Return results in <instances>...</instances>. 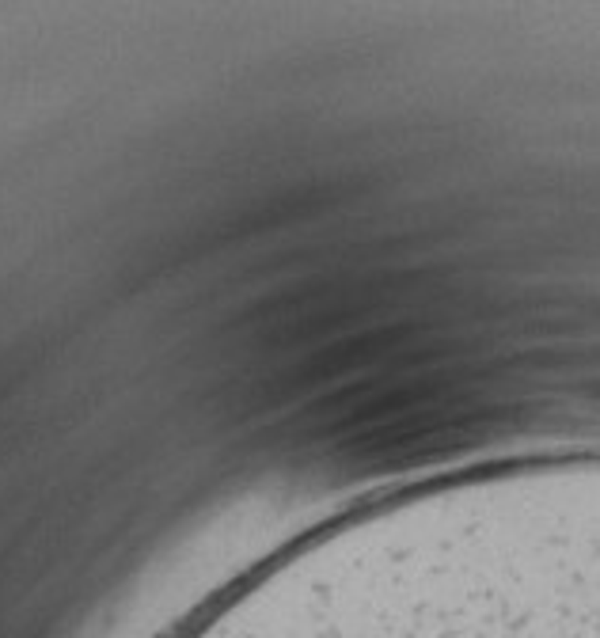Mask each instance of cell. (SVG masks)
<instances>
[{"instance_id": "obj_1", "label": "cell", "mask_w": 600, "mask_h": 638, "mask_svg": "<svg viewBox=\"0 0 600 638\" xmlns=\"http://www.w3.org/2000/svg\"><path fill=\"white\" fill-rule=\"evenodd\" d=\"M536 551H543V547H536ZM494 555H532V551H494ZM559 555V551H555ZM559 563H562V555H559Z\"/></svg>"}]
</instances>
